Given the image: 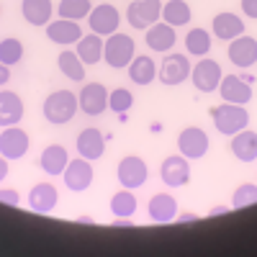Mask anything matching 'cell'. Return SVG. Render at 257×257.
<instances>
[{
	"instance_id": "obj_22",
	"label": "cell",
	"mask_w": 257,
	"mask_h": 257,
	"mask_svg": "<svg viewBox=\"0 0 257 257\" xmlns=\"http://www.w3.org/2000/svg\"><path fill=\"white\" fill-rule=\"evenodd\" d=\"M39 165H41V170H44L47 175H62L64 167L70 165V155H67V149H64L62 144H49L44 152H41Z\"/></svg>"
},
{
	"instance_id": "obj_40",
	"label": "cell",
	"mask_w": 257,
	"mask_h": 257,
	"mask_svg": "<svg viewBox=\"0 0 257 257\" xmlns=\"http://www.w3.org/2000/svg\"><path fill=\"white\" fill-rule=\"evenodd\" d=\"M6 175H8V160L0 155V180H6Z\"/></svg>"
},
{
	"instance_id": "obj_38",
	"label": "cell",
	"mask_w": 257,
	"mask_h": 257,
	"mask_svg": "<svg viewBox=\"0 0 257 257\" xmlns=\"http://www.w3.org/2000/svg\"><path fill=\"white\" fill-rule=\"evenodd\" d=\"M11 80V67H8V64H3V62H0V85H6Z\"/></svg>"
},
{
	"instance_id": "obj_24",
	"label": "cell",
	"mask_w": 257,
	"mask_h": 257,
	"mask_svg": "<svg viewBox=\"0 0 257 257\" xmlns=\"http://www.w3.org/2000/svg\"><path fill=\"white\" fill-rule=\"evenodd\" d=\"M231 155L239 162H252L257 160V132L242 128L239 134L231 137Z\"/></svg>"
},
{
	"instance_id": "obj_3",
	"label": "cell",
	"mask_w": 257,
	"mask_h": 257,
	"mask_svg": "<svg viewBox=\"0 0 257 257\" xmlns=\"http://www.w3.org/2000/svg\"><path fill=\"white\" fill-rule=\"evenodd\" d=\"M77 108H80V103H77V95H75V93H70V90H57V93H52V95L44 100V118H47L49 123L59 126V123L72 121L75 113H77Z\"/></svg>"
},
{
	"instance_id": "obj_7",
	"label": "cell",
	"mask_w": 257,
	"mask_h": 257,
	"mask_svg": "<svg viewBox=\"0 0 257 257\" xmlns=\"http://www.w3.org/2000/svg\"><path fill=\"white\" fill-rule=\"evenodd\" d=\"M178 147H180V155L185 160H201L208 152V134L198 126L183 128L180 137H178Z\"/></svg>"
},
{
	"instance_id": "obj_42",
	"label": "cell",
	"mask_w": 257,
	"mask_h": 257,
	"mask_svg": "<svg viewBox=\"0 0 257 257\" xmlns=\"http://www.w3.org/2000/svg\"><path fill=\"white\" fill-rule=\"evenodd\" d=\"M77 224H93V216H77Z\"/></svg>"
},
{
	"instance_id": "obj_25",
	"label": "cell",
	"mask_w": 257,
	"mask_h": 257,
	"mask_svg": "<svg viewBox=\"0 0 257 257\" xmlns=\"http://www.w3.org/2000/svg\"><path fill=\"white\" fill-rule=\"evenodd\" d=\"M21 13L31 26H47L52 18V0H24Z\"/></svg>"
},
{
	"instance_id": "obj_14",
	"label": "cell",
	"mask_w": 257,
	"mask_h": 257,
	"mask_svg": "<svg viewBox=\"0 0 257 257\" xmlns=\"http://www.w3.org/2000/svg\"><path fill=\"white\" fill-rule=\"evenodd\" d=\"M190 77V62H188V57L185 54H170V57H165V62H162V67H160V80L167 85H180V82H185Z\"/></svg>"
},
{
	"instance_id": "obj_9",
	"label": "cell",
	"mask_w": 257,
	"mask_h": 257,
	"mask_svg": "<svg viewBox=\"0 0 257 257\" xmlns=\"http://www.w3.org/2000/svg\"><path fill=\"white\" fill-rule=\"evenodd\" d=\"M62 175H64V185H67L70 190H75V193L88 190L90 183H93V178H95L93 167H90V160H85V157L70 160V165L64 167Z\"/></svg>"
},
{
	"instance_id": "obj_17",
	"label": "cell",
	"mask_w": 257,
	"mask_h": 257,
	"mask_svg": "<svg viewBox=\"0 0 257 257\" xmlns=\"http://www.w3.org/2000/svg\"><path fill=\"white\" fill-rule=\"evenodd\" d=\"M175 41H178V34H175V26H170V24H152L147 29V47L152 49V52H170L175 47Z\"/></svg>"
},
{
	"instance_id": "obj_27",
	"label": "cell",
	"mask_w": 257,
	"mask_h": 257,
	"mask_svg": "<svg viewBox=\"0 0 257 257\" xmlns=\"http://www.w3.org/2000/svg\"><path fill=\"white\" fill-rule=\"evenodd\" d=\"M128 75H132V80L137 85H149L155 77H157V67H155V59L149 54H139L132 59V64H128Z\"/></svg>"
},
{
	"instance_id": "obj_23",
	"label": "cell",
	"mask_w": 257,
	"mask_h": 257,
	"mask_svg": "<svg viewBox=\"0 0 257 257\" xmlns=\"http://www.w3.org/2000/svg\"><path fill=\"white\" fill-rule=\"evenodd\" d=\"M211 29H213V36L216 39L231 41V39L244 34V21L239 16H234V13H219V16H213Z\"/></svg>"
},
{
	"instance_id": "obj_37",
	"label": "cell",
	"mask_w": 257,
	"mask_h": 257,
	"mask_svg": "<svg viewBox=\"0 0 257 257\" xmlns=\"http://www.w3.org/2000/svg\"><path fill=\"white\" fill-rule=\"evenodd\" d=\"M242 11L249 18H257V0H242Z\"/></svg>"
},
{
	"instance_id": "obj_26",
	"label": "cell",
	"mask_w": 257,
	"mask_h": 257,
	"mask_svg": "<svg viewBox=\"0 0 257 257\" xmlns=\"http://www.w3.org/2000/svg\"><path fill=\"white\" fill-rule=\"evenodd\" d=\"M103 44H105V41L98 36V34H88V36H82L80 41H77V57L82 59V64H88V67H90V64H98L100 59H103Z\"/></svg>"
},
{
	"instance_id": "obj_12",
	"label": "cell",
	"mask_w": 257,
	"mask_h": 257,
	"mask_svg": "<svg viewBox=\"0 0 257 257\" xmlns=\"http://www.w3.org/2000/svg\"><path fill=\"white\" fill-rule=\"evenodd\" d=\"M160 178L170 188H183L190 180V165H188V160L183 155H170L162 162V167H160Z\"/></svg>"
},
{
	"instance_id": "obj_35",
	"label": "cell",
	"mask_w": 257,
	"mask_h": 257,
	"mask_svg": "<svg viewBox=\"0 0 257 257\" xmlns=\"http://www.w3.org/2000/svg\"><path fill=\"white\" fill-rule=\"evenodd\" d=\"M132 103H134V95L128 93L126 88H116L113 93H108V108L113 113H118V116L132 108Z\"/></svg>"
},
{
	"instance_id": "obj_15",
	"label": "cell",
	"mask_w": 257,
	"mask_h": 257,
	"mask_svg": "<svg viewBox=\"0 0 257 257\" xmlns=\"http://www.w3.org/2000/svg\"><path fill=\"white\" fill-rule=\"evenodd\" d=\"M219 93L226 103H237V105H247L252 100V85L244 82L239 75H224Z\"/></svg>"
},
{
	"instance_id": "obj_31",
	"label": "cell",
	"mask_w": 257,
	"mask_h": 257,
	"mask_svg": "<svg viewBox=\"0 0 257 257\" xmlns=\"http://www.w3.org/2000/svg\"><path fill=\"white\" fill-rule=\"evenodd\" d=\"M185 49L193 57H206L211 52V34L206 29H190L185 34Z\"/></svg>"
},
{
	"instance_id": "obj_5",
	"label": "cell",
	"mask_w": 257,
	"mask_h": 257,
	"mask_svg": "<svg viewBox=\"0 0 257 257\" xmlns=\"http://www.w3.org/2000/svg\"><path fill=\"white\" fill-rule=\"evenodd\" d=\"M221 77H224V72H221V64L216 59H201L196 67L190 70V80L196 85V90H201V93L219 90Z\"/></svg>"
},
{
	"instance_id": "obj_41",
	"label": "cell",
	"mask_w": 257,
	"mask_h": 257,
	"mask_svg": "<svg viewBox=\"0 0 257 257\" xmlns=\"http://www.w3.org/2000/svg\"><path fill=\"white\" fill-rule=\"evenodd\" d=\"M226 211H229V206H216L211 211V216H221V213H226Z\"/></svg>"
},
{
	"instance_id": "obj_16",
	"label": "cell",
	"mask_w": 257,
	"mask_h": 257,
	"mask_svg": "<svg viewBox=\"0 0 257 257\" xmlns=\"http://www.w3.org/2000/svg\"><path fill=\"white\" fill-rule=\"evenodd\" d=\"M47 36L54 41V44L70 47V44H77V41L82 39V29H80L77 21L59 18V21H49L47 24Z\"/></svg>"
},
{
	"instance_id": "obj_10",
	"label": "cell",
	"mask_w": 257,
	"mask_h": 257,
	"mask_svg": "<svg viewBox=\"0 0 257 257\" xmlns=\"http://www.w3.org/2000/svg\"><path fill=\"white\" fill-rule=\"evenodd\" d=\"M29 152V134L18 126H6L0 134V155L6 160H21Z\"/></svg>"
},
{
	"instance_id": "obj_4",
	"label": "cell",
	"mask_w": 257,
	"mask_h": 257,
	"mask_svg": "<svg viewBox=\"0 0 257 257\" xmlns=\"http://www.w3.org/2000/svg\"><path fill=\"white\" fill-rule=\"evenodd\" d=\"M126 18L132 24V29L144 31L162 18V0H132V6L126 11Z\"/></svg>"
},
{
	"instance_id": "obj_1",
	"label": "cell",
	"mask_w": 257,
	"mask_h": 257,
	"mask_svg": "<svg viewBox=\"0 0 257 257\" xmlns=\"http://www.w3.org/2000/svg\"><path fill=\"white\" fill-rule=\"evenodd\" d=\"M211 118H213L216 132L224 134V137L239 134L242 128H247V123H249V113H247L244 105L226 103V100L221 105H213V108H211Z\"/></svg>"
},
{
	"instance_id": "obj_11",
	"label": "cell",
	"mask_w": 257,
	"mask_h": 257,
	"mask_svg": "<svg viewBox=\"0 0 257 257\" xmlns=\"http://www.w3.org/2000/svg\"><path fill=\"white\" fill-rule=\"evenodd\" d=\"M116 175H118V183L123 188L134 190V188H142L147 183L149 170H147V162L142 157H123L118 170H116Z\"/></svg>"
},
{
	"instance_id": "obj_8",
	"label": "cell",
	"mask_w": 257,
	"mask_h": 257,
	"mask_svg": "<svg viewBox=\"0 0 257 257\" xmlns=\"http://www.w3.org/2000/svg\"><path fill=\"white\" fill-rule=\"evenodd\" d=\"M88 24H90V31L98 34V36H111L118 31V24H121V16L116 11V6H108V3H100L90 11L88 16Z\"/></svg>"
},
{
	"instance_id": "obj_21",
	"label": "cell",
	"mask_w": 257,
	"mask_h": 257,
	"mask_svg": "<svg viewBox=\"0 0 257 257\" xmlns=\"http://www.w3.org/2000/svg\"><path fill=\"white\" fill-rule=\"evenodd\" d=\"M147 211H149V219H152V221L167 224V221L178 219V201L170 196V193H157V196L149 201Z\"/></svg>"
},
{
	"instance_id": "obj_33",
	"label": "cell",
	"mask_w": 257,
	"mask_h": 257,
	"mask_svg": "<svg viewBox=\"0 0 257 257\" xmlns=\"http://www.w3.org/2000/svg\"><path fill=\"white\" fill-rule=\"evenodd\" d=\"M24 57V44H21V39H3L0 41V62L13 67V64L21 62Z\"/></svg>"
},
{
	"instance_id": "obj_32",
	"label": "cell",
	"mask_w": 257,
	"mask_h": 257,
	"mask_svg": "<svg viewBox=\"0 0 257 257\" xmlns=\"http://www.w3.org/2000/svg\"><path fill=\"white\" fill-rule=\"evenodd\" d=\"M90 11H93L90 0H62V3H59V16L62 18H70V21L88 18Z\"/></svg>"
},
{
	"instance_id": "obj_20",
	"label": "cell",
	"mask_w": 257,
	"mask_h": 257,
	"mask_svg": "<svg viewBox=\"0 0 257 257\" xmlns=\"http://www.w3.org/2000/svg\"><path fill=\"white\" fill-rule=\"evenodd\" d=\"M57 201H59V193H57V188L52 183H39L29 193V206L36 213H52Z\"/></svg>"
},
{
	"instance_id": "obj_19",
	"label": "cell",
	"mask_w": 257,
	"mask_h": 257,
	"mask_svg": "<svg viewBox=\"0 0 257 257\" xmlns=\"http://www.w3.org/2000/svg\"><path fill=\"white\" fill-rule=\"evenodd\" d=\"M21 118H24V100L13 90H0V128L18 126Z\"/></svg>"
},
{
	"instance_id": "obj_29",
	"label": "cell",
	"mask_w": 257,
	"mask_h": 257,
	"mask_svg": "<svg viewBox=\"0 0 257 257\" xmlns=\"http://www.w3.org/2000/svg\"><path fill=\"white\" fill-rule=\"evenodd\" d=\"M162 21L170 26H185L190 21V6L185 0H170L162 6Z\"/></svg>"
},
{
	"instance_id": "obj_6",
	"label": "cell",
	"mask_w": 257,
	"mask_h": 257,
	"mask_svg": "<svg viewBox=\"0 0 257 257\" xmlns=\"http://www.w3.org/2000/svg\"><path fill=\"white\" fill-rule=\"evenodd\" d=\"M77 103H80V111L85 116H100L108 108V90L100 82H88V85H82Z\"/></svg>"
},
{
	"instance_id": "obj_2",
	"label": "cell",
	"mask_w": 257,
	"mask_h": 257,
	"mask_svg": "<svg viewBox=\"0 0 257 257\" xmlns=\"http://www.w3.org/2000/svg\"><path fill=\"white\" fill-rule=\"evenodd\" d=\"M134 57H137V44H134V39L128 36V34L116 31V34H111L108 39H105V44H103V59L108 62V67H113V70L128 67Z\"/></svg>"
},
{
	"instance_id": "obj_18",
	"label": "cell",
	"mask_w": 257,
	"mask_h": 257,
	"mask_svg": "<svg viewBox=\"0 0 257 257\" xmlns=\"http://www.w3.org/2000/svg\"><path fill=\"white\" fill-rule=\"evenodd\" d=\"M77 152L80 157L85 160H100L103 152H105V137L103 132H98V128H82L80 137H77Z\"/></svg>"
},
{
	"instance_id": "obj_13",
	"label": "cell",
	"mask_w": 257,
	"mask_h": 257,
	"mask_svg": "<svg viewBox=\"0 0 257 257\" xmlns=\"http://www.w3.org/2000/svg\"><path fill=\"white\" fill-rule=\"evenodd\" d=\"M229 59L231 64H237V67L247 70L252 67V64L257 62V39L254 36H237V39H231V44H229Z\"/></svg>"
},
{
	"instance_id": "obj_30",
	"label": "cell",
	"mask_w": 257,
	"mask_h": 257,
	"mask_svg": "<svg viewBox=\"0 0 257 257\" xmlns=\"http://www.w3.org/2000/svg\"><path fill=\"white\" fill-rule=\"evenodd\" d=\"M111 213L118 219V216H123V219H132L134 213H137V198H134V193L128 190V188H123V190H118L116 196L111 198Z\"/></svg>"
},
{
	"instance_id": "obj_34",
	"label": "cell",
	"mask_w": 257,
	"mask_h": 257,
	"mask_svg": "<svg viewBox=\"0 0 257 257\" xmlns=\"http://www.w3.org/2000/svg\"><path fill=\"white\" fill-rule=\"evenodd\" d=\"M257 203V185L252 183H244L234 190L231 196V208H244V206H254Z\"/></svg>"
},
{
	"instance_id": "obj_36",
	"label": "cell",
	"mask_w": 257,
	"mask_h": 257,
	"mask_svg": "<svg viewBox=\"0 0 257 257\" xmlns=\"http://www.w3.org/2000/svg\"><path fill=\"white\" fill-rule=\"evenodd\" d=\"M21 196H18V190L13 188H6V190H0V203H8V206H18Z\"/></svg>"
},
{
	"instance_id": "obj_28",
	"label": "cell",
	"mask_w": 257,
	"mask_h": 257,
	"mask_svg": "<svg viewBox=\"0 0 257 257\" xmlns=\"http://www.w3.org/2000/svg\"><path fill=\"white\" fill-rule=\"evenodd\" d=\"M57 64H59V72L64 77H70L75 82H80L85 77V64L82 59L77 57V52H70V49H64L59 57H57Z\"/></svg>"
},
{
	"instance_id": "obj_39",
	"label": "cell",
	"mask_w": 257,
	"mask_h": 257,
	"mask_svg": "<svg viewBox=\"0 0 257 257\" xmlns=\"http://www.w3.org/2000/svg\"><path fill=\"white\" fill-rule=\"evenodd\" d=\"M180 224H193V221H198V216H196V213H180Z\"/></svg>"
}]
</instances>
